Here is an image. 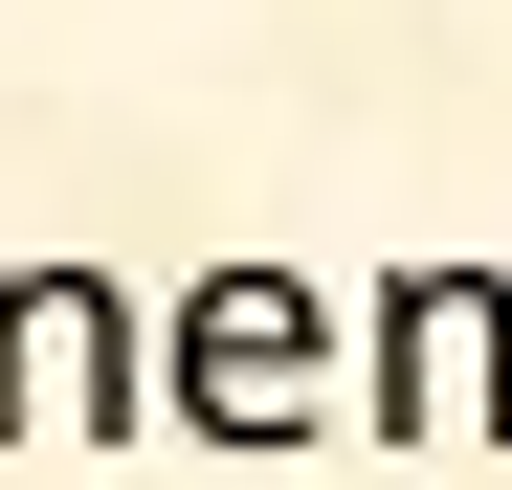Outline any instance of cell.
Here are the masks:
<instances>
[{
    "label": "cell",
    "instance_id": "1",
    "mask_svg": "<svg viewBox=\"0 0 512 490\" xmlns=\"http://www.w3.org/2000/svg\"><path fill=\"white\" fill-rule=\"evenodd\" d=\"M134 335H156V424L223 446V468H268V446L334 424V290L312 268H201L179 312H134Z\"/></svg>",
    "mask_w": 512,
    "mask_h": 490
},
{
    "label": "cell",
    "instance_id": "5",
    "mask_svg": "<svg viewBox=\"0 0 512 490\" xmlns=\"http://www.w3.org/2000/svg\"><path fill=\"white\" fill-rule=\"evenodd\" d=\"M490 446H512V357H490Z\"/></svg>",
    "mask_w": 512,
    "mask_h": 490
},
{
    "label": "cell",
    "instance_id": "3",
    "mask_svg": "<svg viewBox=\"0 0 512 490\" xmlns=\"http://www.w3.org/2000/svg\"><path fill=\"white\" fill-rule=\"evenodd\" d=\"M45 401H67V446H134L156 424V335H134L112 268H45Z\"/></svg>",
    "mask_w": 512,
    "mask_h": 490
},
{
    "label": "cell",
    "instance_id": "4",
    "mask_svg": "<svg viewBox=\"0 0 512 490\" xmlns=\"http://www.w3.org/2000/svg\"><path fill=\"white\" fill-rule=\"evenodd\" d=\"M45 424V268H0V446Z\"/></svg>",
    "mask_w": 512,
    "mask_h": 490
},
{
    "label": "cell",
    "instance_id": "2",
    "mask_svg": "<svg viewBox=\"0 0 512 490\" xmlns=\"http://www.w3.org/2000/svg\"><path fill=\"white\" fill-rule=\"evenodd\" d=\"M357 379H334V424H379L401 468L423 446H490V357H512V268H379L357 312Z\"/></svg>",
    "mask_w": 512,
    "mask_h": 490
}]
</instances>
